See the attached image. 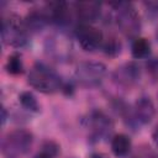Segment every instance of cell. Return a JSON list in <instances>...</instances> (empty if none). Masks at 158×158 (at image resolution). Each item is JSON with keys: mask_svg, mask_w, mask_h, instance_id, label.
Here are the masks:
<instances>
[{"mask_svg": "<svg viewBox=\"0 0 158 158\" xmlns=\"http://www.w3.org/2000/svg\"><path fill=\"white\" fill-rule=\"evenodd\" d=\"M106 72L107 69L104 63L86 60L78 64L74 73V78L80 86L90 89V88H96L102 83Z\"/></svg>", "mask_w": 158, "mask_h": 158, "instance_id": "cell-5", "label": "cell"}, {"mask_svg": "<svg viewBox=\"0 0 158 158\" xmlns=\"http://www.w3.org/2000/svg\"><path fill=\"white\" fill-rule=\"evenodd\" d=\"M112 6L115 7L114 21L118 30L128 38H137L142 27L137 9L131 2H117L112 4Z\"/></svg>", "mask_w": 158, "mask_h": 158, "instance_id": "cell-3", "label": "cell"}, {"mask_svg": "<svg viewBox=\"0 0 158 158\" xmlns=\"http://www.w3.org/2000/svg\"><path fill=\"white\" fill-rule=\"evenodd\" d=\"M74 14L79 23H94L101 16V5L96 1H78L74 2Z\"/></svg>", "mask_w": 158, "mask_h": 158, "instance_id": "cell-10", "label": "cell"}, {"mask_svg": "<svg viewBox=\"0 0 158 158\" xmlns=\"http://www.w3.org/2000/svg\"><path fill=\"white\" fill-rule=\"evenodd\" d=\"M111 152L117 158H125L130 154L132 148V141L131 138L125 133H117L111 138Z\"/></svg>", "mask_w": 158, "mask_h": 158, "instance_id": "cell-13", "label": "cell"}, {"mask_svg": "<svg viewBox=\"0 0 158 158\" xmlns=\"http://www.w3.org/2000/svg\"><path fill=\"white\" fill-rule=\"evenodd\" d=\"M102 52L107 57H117L121 53L122 49V43L121 41L115 37V36H109L107 38H104L102 46H101Z\"/></svg>", "mask_w": 158, "mask_h": 158, "instance_id": "cell-17", "label": "cell"}, {"mask_svg": "<svg viewBox=\"0 0 158 158\" xmlns=\"http://www.w3.org/2000/svg\"><path fill=\"white\" fill-rule=\"evenodd\" d=\"M131 54L135 59H148L151 54V43L144 37H137L132 40L131 43Z\"/></svg>", "mask_w": 158, "mask_h": 158, "instance_id": "cell-14", "label": "cell"}, {"mask_svg": "<svg viewBox=\"0 0 158 158\" xmlns=\"http://www.w3.org/2000/svg\"><path fill=\"white\" fill-rule=\"evenodd\" d=\"M6 120H7V112H6V109L2 106V107H1V123L5 125Z\"/></svg>", "mask_w": 158, "mask_h": 158, "instance_id": "cell-23", "label": "cell"}, {"mask_svg": "<svg viewBox=\"0 0 158 158\" xmlns=\"http://www.w3.org/2000/svg\"><path fill=\"white\" fill-rule=\"evenodd\" d=\"M112 78L121 86H133L141 79V68L136 62H126L115 69Z\"/></svg>", "mask_w": 158, "mask_h": 158, "instance_id": "cell-8", "label": "cell"}, {"mask_svg": "<svg viewBox=\"0 0 158 158\" xmlns=\"http://www.w3.org/2000/svg\"><path fill=\"white\" fill-rule=\"evenodd\" d=\"M152 141H153L154 146L158 148V125L154 127V130L152 132Z\"/></svg>", "mask_w": 158, "mask_h": 158, "instance_id": "cell-21", "label": "cell"}, {"mask_svg": "<svg viewBox=\"0 0 158 158\" xmlns=\"http://www.w3.org/2000/svg\"><path fill=\"white\" fill-rule=\"evenodd\" d=\"M132 158H158V156L151 149V147H141Z\"/></svg>", "mask_w": 158, "mask_h": 158, "instance_id": "cell-20", "label": "cell"}, {"mask_svg": "<svg viewBox=\"0 0 158 158\" xmlns=\"http://www.w3.org/2000/svg\"><path fill=\"white\" fill-rule=\"evenodd\" d=\"M86 125L90 128V138L95 142L107 137L114 128L111 118L105 112L99 110H94L90 112L86 118Z\"/></svg>", "mask_w": 158, "mask_h": 158, "instance_id": "cell-7", "label": "cell"}, {"mask_svg": "<svg viewBox=\"0 0 158 158\" xmlns=\"http://www.w3.org/2000/svg\"><path fill=\"white\" fill-rule=\"evenodd\" d=\"M132 115L138 125H148L156 116V106L149 96H141L136 100Z\"/></svg>", "mask_w": 158, "mask_h": 158, "instance_id": "cell-11", "label": "cell"}, {"mask_svg": "<svg viewBox=\"0 0 158 158\" xmlns=\"http://www.w3.org/2000/svg\"><path fill=\"white\" fill-rule=\"evenodd\" d=\"M157 38H158V33H157Z\"/></svg>", "mask_w": 158, "mask_h": 158, "instance_id": "cell-25", "label": "cell"}, {"mask_svg": "<svg viewBox=\"0 0 158 158\" xmlns=\"http://www.w3.org/2000/svg\"><path fill=\"white\" fill-rule=\"evenodd\" d=\"M5 69L11 75H20L23 73V60L19 52H14L7 57V60L5 63Z\"/></svg>", "mask_w": 158, "mask_h": 158, "instance_id": "cell-15", "label": "cell"}, {"mask_svg": "<svg viewBox=\"0 0 158 158\" xmlns=\"http://www.w3.org/2000/svg\"><path fill=\"white\" fill-rule=\"evenodd\" d=\"M74 33L79 46L86 52H95L100 49L105 38L102 32L91 23H78Z\"/></svg>", "mask_w": 158, "mask_h": 158, "instance_id": "cell-6", "label": "cell"}, {"mask_svg": "<svg viewBox=\"0 0 158 158\" xmlns=\"http://www.w3.org/2000/svg\"><path fill=\"white\" fill-rule=\"evenodd\" d=\"M1 40L4 44L22 48L30 42V33L25 26L23 19L15 12H9L1 20Z\"/></svg>", "mask_w": 158, "mask_h": 158, "instance_id": "cell-2", "label": "cell"}, {"mask_svg": "<svg viewBox=\"0 0 158 158\" xmlns=\"http://www.w3.org/2000/svg\"><path fill=\"white\" fill-rule=\"evenodd\" d=\"M49 21L59 27H65L70 23L74 10H70V6L64 1L49 2L46 9Z\"/></svg>", "mask_w": 158, "mask_h": 158, "instance_id": "cell-9", "label": "cell"}, {"mask_svg": "<svg viewBox=\"0 0 158 158\" xmlns=\"http://www.w3.org/2000/svg\"><path fill=\"white\" fill-rule=\"evenodd\" d=\"M89 158H109V157L102 152H93Z\"/></svg>", "mask_w": 158, "mask_h": 158, "instance_id": "cell-22", "label": "cell"}, {"mask_svg": "<svg viewBox=\"0 0 158 158\" xmlns=\"http://www.w3.org/2000/svg\"><path fill=\"white\" fill-rule=\"evenodd\" d=\"M146 68L152 78L158 79V58H156V57L148 58V60L146 63Z\"/></svg>", "mask_w": 158, "mask_h": 158, "instance_id": "cell-19", "label": "cell"}, {"mask_svg": "<svg viewBox=\"0 0 158 158\" xmlns=\"http://www.w3.org/2000/svg\"><path fill=\"white\" fill-rule=\"evenodd\" d=\"M33 158H53V157H51L49 154H47V153H44V152L40 151L37 154H35V157H33Z\"/></svg>", "mask_w": 158, "mask_h": 158, "instance_id": "cell-24", "label": "cell"}, {"mask_svg": "<svg viewBox=\"0 0 158 158\" xmlns=\"http://www.w3.org/2000/svg\"><path fill=\"white\" fill-rule=\"evenodd\" d=\"M19 102H20V105L25 110H27L30 112H35L36 114V112H40V110H41L40 102H38L37 98L35 96V94L32 91L26 90V91L20 93V95H19Z\"/></svg>", "mask_w": 158, "mask_h": 158, "instance_id": "cell-16", "label": "cell"}, {"mask_svg": "<svg viewBox=\"0 0 158 158\" xmlns=\"http://www.w3.org/2000/svg\"><path fill=\"white\" fill-rule=\"evenodd\" d=\"M23 22H25V26L28 33L31 35V33H37L42 31L51 21H49V17L46 10L32 9L23 19Z\"/></svg>", "mask_w": 158, "mask_h": 158, "instance_id": "cell-12", "label": "cell"}, {"mask_svg": "<svg viewBox=\"0 0 158 158\" xmlns=\"http://www.w3.org/2000/svg\"><path fill=\"white\" fill-rule=\"evenodd\" d=\"M28 84L40 93L43 94H53L62 90L64 83L62 77L49 65L42 62H37L32 65L28 75Z\"/></svg>", "mask_w": 158, "mask_h": 158, "instance_id": "cell-1", "label": "cell"}, {"mask_svg": "<svg viewBox=\"0 0 158 158\" xmlns=\"http://www.w3.org/2000/svg\"><path fill=\"white\" fill-rule=\"evenodd\" d=\"M33 144V135L23 128L9 132L1 142V153L5 158H21L26 156Z\"/></svg>", "mask_w": 158, "mask_h": 158, "instance_id": "cell-4", "label": "cell"}, {"mask_svg": "<svg viewBox=\"0 0 158 158\" xmlns=\"http://www.w3.org/2000/svg\"><path fill=\"white\" fill-rule=\"evenodd\" d=\"M40 151H42V152H44V153L49 154L51 157L56 158V157L59 154V152H60V146H59L56 141L47 139V141H44V142L42 143V146H41V149H40Z\"/></svg>", "mask_w": 158, "mask_h": 158, "instance_id": "cell-18", "label": "cell"}]
</instances>
